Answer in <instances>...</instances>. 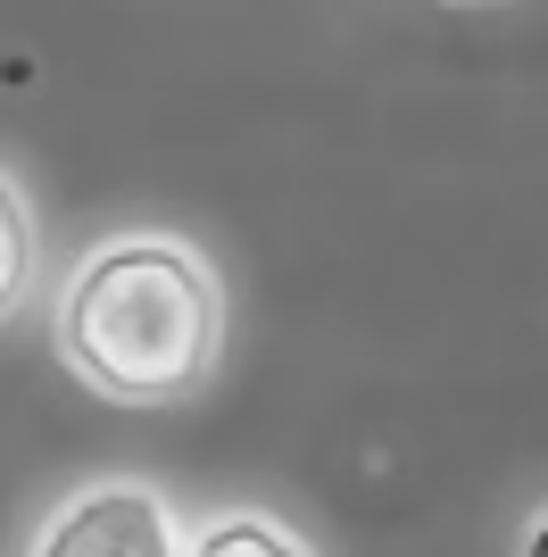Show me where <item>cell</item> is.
I'll return each instance as SVG.
<instances>
[{"mask_svg":"<svg viewBox=\"0 0 548 557\" xmlns=\"http://www.w3.org/2000/svg\"><path fill=\"white\" fill-rule=\"evenodd\" d=\"M225 349V292L183 242H109L59 300V358L125 408L191 399Z\"/></svg>","mask_w":548,"mask_h":557,"instance_id":"6da1fadb","label":"cell"},{"mask_svg":"<svg viewBox=\"0 0 548 557\" xmlns=\"http://www.w3.org/2000/svg\"><path fill=\"white\" fill-rule=\"evenodd\" d=\"M34 557H183V541H175V524H166L159 491L100 483V491H84L75 508L50 516V533H42Z\"/></svg>","mask_w":548,"mask_h":557,"instance_id":"7a4b0ae2","label":"cell"},{"mask_svg":"<svg viewBox=\"0 0 548 557\" xmlns=\"http://www.w3.org/2000/svg\"><path fill=\"white\" fill-rule=\"evenodd\" d=\"M25 283H34V216H25V200H17V184L0 175V325L17 317V300H25Z\"/></svg>","mask_w":548,"mask_h":557,"instance_id":"3957f363","label":"cell"},{"mask_svg":"<svg viewBox=\"0 0 548 557\" xmlns=\"http://www.w3.org/2000/svg\"><path fill=\"white\" fill-rule=\"evenodd\" d=\"M191 557H308L291 533H274V524H258V516H225V524H208L200 541H191Z\"/></svg>","mask_w":548,"mask_h":557,"instance_id":"277c9868","label":"cell"},{"mask_svg":"<svg viewBox=\"0 0 548 557\" xmlns=\"http://www.w3.org/2000/svg\"><path fill=\"white\" fill-rule=\"evenodd\" d=\"M532 557H548V524H540V533H532Z\"/></svg>","mask_w":548,"mask_h":557,"instance_id":"5b68a950","label":"cell"},{"mask_svg":"<svg viewBox=\"0 0 548 557\" xmlns=\"http://www.w3.org/2000/svg\"><path fill=\"white\" fill-rule=\"evenodd\" d=\"M457 9H482V0H457Z\"/></svg>","mask_w":548,"mask_h":557,"instance_id":"8992f818","label":"cell"}]
</instances>
